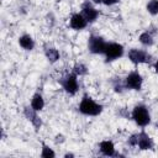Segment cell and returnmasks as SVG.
<instances>
[{
    "label": "cell",
    "instance_id": "11",
    "mask_svg": "<svg viewBox=\"0 0 158 158\" xmlns=\"http://www.w3.org/2000/svg\"><path fill=\"white\" fill-rule=\"evenodd\" d=\"M100 151L105 156H115V147L111 141H102L100 143Z\"/></svg>",
    "mask_w": 158,
    "mask_h": 158
},
{
    "label": "cell",
    "instance_id": "3",
    "mask_svg": "<svg viewBox=\"0 0 158 158\" xmlns=\"http://www.w3.org/2000/svg\"><path fill=\"white\" fill-rule=\"evenodd\" d=\"M106 46H107V43L104 41L102 37H99V36H91L89 38V42H88L89 51L91 53H95V54L105 53Z\"/></svg>",
    "mask_w": 158,
    "mask_h": 158
},
{
    "label": "cell",
    "instance_id": "2",
    "mask_svg": "<svg viewBox=\"0 0 158 158\" xmlns=\"http://www.w3.org/2000/svg\"><path fill=\"white\" fill-rule=\"evenodd\" d=\"M132 118L138 126H142V127L147 126L151 121L148 109L144 105H137L132 111Z\"/></svg>",
    "mask_w": 158,
    "mask_h": 158
},
{
    "label": "cell",
    "instance_id": "4",
    "mask_svg": "<svg viewBox=\"0 0 158 158\" xmlns=\"http://www.w3.org/2000/svg\"><path fill=\"white\" fill-rule=\"evenodd\" d=\"M105 57H106V60L107 62H111V60H115L117 58H120L122 54H123V47L118 43H107L106 46V49H105Z\"/></svg>",
    "mask_w": 158,
    "mask_h": 158
},
{
    "label": "cell",
    "instance_id": "19",
    "mask_svg": "<svg viewBox=\"0 0 158 158\" xmlns=\"http://www.w3.org/2000/svg\"><path fill=\"white\" fill-rule=\"evenodd\" d=\"M128 143L131 146H137V135H132L130 138H128Z\"/></svg>",
    "mask_w": 158,
    "mask_h": 158
},
{
    "label": "cell",
    "instance_id": "22",
    "mask_svg": "<svg viewBox=\"0 0 158 158\" xmlns=\"http://www.w3.org/2000/svg\"><path fill=\"white\" fill-rule=\"evenodd\" d=\"M95 4H102V0H93Z\"/></svg>",
    "mask_w": 158,
    "mask_h": 158
},
{
    "label": "cell",
    "instance_id": "6",
    "mask_svg": "<svg viewBox=\"0 0 158 158\" xmlns=\"http://www.w3.org/2000/svg\"><path fill=\"white\" fill-rule=\"evenodd\" d=\"M142 81H143V79H142L141 74H138L137 72H132L126 77L125 86L128 89H132V90H139L142 86Z\"/></svg>",
    "mask_w": 158,
    "mask_h": 158
},
{
    "label": "cell",
    "instance_id": "17",
    "mask_svg": "<svg viewBox=\"0 0 158 158\" xmlns=\"http://www.w3.org/2000/svg\"><path fill=\"white\" fill-rule=\"evenodd\" d=\"M74 73H75L77 75H84V74L86 73V67H85L84 64H81V63L75 64V65H74Z\"/></svg>",
    "mask_w": 158,
    "mask_h": 158
},
{
    "label": "cell",
    "instance_id": "13",
    "mask_svg": "<svg viewBox=\"0 0 158 158\" xmlns=\"http://www.w3.org/2000/svg\"><path fill=\"white\" fill-rule=\"evenodd\" d=\"M43 106H44V100H43L42 95L38 94V93L35 94L32 96V100H31V107L33 110H36V111H40V110L43 109Z\"/></svg>",
    "mask_w": 158,
    "mask_h": 158
},
{
    "label": "cell",
    "instance_id": "16",
    "mask_svg": "<svg viewBox=\"0 0 158 158\" xmlns=\"http://www.w3.org/2000/svg\"><path fill=\"white\" fill-rule=\"evenodd\" d=\"M147 11L151 15H157L158 14V0H151L147 4Z\"/></svg>",
    "mask_w": 158,
    "mask_h": 158
},
{
    "label": "cell",
    "instance_id": "15",
    "mask_svg": "<svg viewBox=\"0 0 158 158\" xmlns=\"http://www.w3.org/2000/svg\"><path fill=\"white\" fill-rule=\"evenodd\" d=\"M139 42H141L142 44H144V46H152V44H153V37H152L151 32H148V31L143 32V33L139 36Z\"/></svg>",
    "mask_w": 158,
    "mask_h": 158
},
{
    "label": "cell",
    "instance_id": "1",
    "mask_svg": "<svg viewBox=\"0 0 158 158\" xmlns=\"http://www.w3.org/2000/svg\"><path fill=\"white\" fill-rule=\"evenodd\" d=\"M79 111L88 116H96L102 111V106L96 104L93 99L85 95L79 104Z\"/></svg>",
    "mask_w": 158,
    "mask_h": 158
},
{
    "label": "cell",
    "instance_id": "7",
    "mask_svg": "<svg viewBox=\"0 0 158 158\" xmlns=\"http://www.w3.org/2000/svg\"><path fill=\"white\" fill-rule=\"evenodd\" d=\"M149 56L147 54V52L142 51V49H137V48H132L130 52H128V59L135 63V64H138V63H146L148 62L149 59Z\"/></svg>",
    "mask_w": 158,
    "mask_h": 158
},
{
    "label": "cell",
    "instance_id": "14",
    "mask_svg": "<svg viewBox=\"0 0 158 158\" xmlns=\"http://www.w3.org/2000/svg\"><path fill=\"white\" fill-rule=\"evenodd\" d=\"M46 57H47V59H48L49 62L54 63V62L58 60V58H59V52H58L56 48L49 47V48L46 49Z\"/></svg>",
    "mask_w": 158,
    "mask_h": 158
},
{
    "label": "cell",
    "instance_id": "9",
    "mask_svg": "<svg viewBox=\"0 0 158 158\" xmlns=\"http://www.w3.org/2000/svg\"><path fill=\"white\" fill-rule=\"evenodd\" d=\"M69 23H70V27L74 28V30H83L86 26L88 21L81 14H73L72 17H70Z\"/></svg>",
    "mask_w": 158,
    "mask_h": 158
},
{
    "label": "cell",
    "instance_id": "18",
    "mask_svg": "<svg viewBox=\"0 0 158 158\" xmlns=\"http://www.w3.org/2000/svg\"><path fill=\"white\" fill-rule=\"evenodd\" d=\"M41 156H42V157H44V158H49V157H54L56 154H54V152H53L51 148H48L46 144H43V148H42V153H41Z\"/></svg>",
    "mask_w": 158,
    "mask_h": 158
},
{
    "label": "cell",
    "instance_id": "8",
    "mask_svg": "<svg viewBox=\"0 0 158 158\" xmlns=\"http://www.w3.org/2000/svg\"><path fill=\"white\" fill-rule=\"evenodd\" d=\"M81 15L86 19L88 22H94V21L98 19L99 12H98L96 9H94V7L90 5V2L86 1V2L83 4V7H81Z\"/></svg>",
    "mask_w": 158,
    "mask_h": 158
},
{
    "label": "cell",
    "instance_id": "21",
    "mask_svg": "<svg viewBox=\"0 0 158 158\" xmlns=\"http://www.w3.org/2000/svg\"><path fill=\"white\" fill-rule=\"evenodd\" d=\"M154 69H156V72L158 73V59L156 60V64H154Z\"/></svg>",
    "mask_w": 158,
    "mask_h": 158
},
{
    "label": "cell",
    "instance_id": "5",
    "mask_svg": "<svg viewBox=\"0 0 158 158\" xmlns=\"http://www.w3.org/2000/svg\"><path fill=\"white\" fill-rule=\"evenodd\" d=\"M62 85L64 88V90L70 94V95H74L78 89H79V85H78V80H77V74L73 73V74H68L63 80H62Z\"/></svg>",
    "mask_w": 158,
    "mask_h": 158
},
{
    "label": "cell",
    "instance_id": "10",
    "mask_svg": "<svg viewBox=\"0 0 158 158\" xmlns=\"http://www.w3.org/2000/svg\"><path fill=\"white\" fill-rule=\"evenodd\" d=\"M137 146L141 149H151L153 147V142L146 132H141L137 135Z\"/></svg>",
    "mask_w": 158,
    "mask_h": 158
},
{
    "label": "cell",
    "instance_id": "12",
    "mask_svg": "<svg viewBox=\"0 0 158 158\" xmlns=\"http://www.w3.org/2000/svg\"><path fill=\"white\" fill-rule=\"evenodd\" d=\"M19 43H20V46H21L23 49H26V51H31V49L35 47V42H33L32 37L28 36V35L21 36V37L19 38Z\"/></svg>",
    "mask_w": 158,
    "mask_h": 158
},
{
    "label": "cell",
    "instance_id": "20",
    "mask_svg": "<svg viewBox=\"0 0 158 158\" xmlns=\"http://www.w3.org/2000/svg\"><path fill=\"white\" fill-rule=\"evenodd\" d=\"M118 0H102V4H105V5H107V6H110V5H114V4H116Z\"/></svg>",
    "mask_w": 158,
    "mask_h": 158
}]
</instances>
